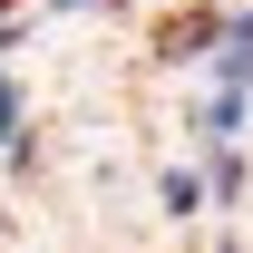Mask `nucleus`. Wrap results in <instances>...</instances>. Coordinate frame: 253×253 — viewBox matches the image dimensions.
Instances as JSON below:
<instances>
[{
	"mask_svg": "<svg viewBox=\"0 0 253 253\" xmlns=\"http://www.w3.org/2000/svg\"><path fill=\"white\" fill-rule=\"evenodd\" d=\"M205 30H214V20H205V10H185V20H166V49L185 59V49H205Z\"/></svg>",
	"mask_w": 253,
	"mask_h": 253,
	"instance_id": "1",
	"label": "nucleus"
}]
</instances>
